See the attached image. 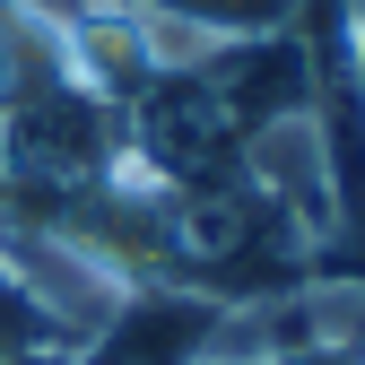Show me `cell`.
<instances>
[{
	"label": "cell",
	"instance_id": "cell-8",
	"mask_svg": "<svg viewBox=\"0 0 365 365\" xmlns=\"http://www.w3.org/2000/svg\"><path fill=\"white\" fill-rule=\"evenodd\" d=\"M348 87L365 105V0H348Z\"/></svg>",
	"mask_w": 365,
	"mask_h": 365
},
{
	"label": "cell",
	"instance_id": "cell-7",
	"mask_svg": "<svg viewBox=\"0 0 365 365\" xmlns=\"http://www.w3.org/2000/svg\"><path fill=\"white\" fill-rule=\"evenodd\" d=\"M269 365H365V339H331V348H296V356H269Z\"/></svg>",
	"mask_w": 365,
	"mask_h": 365
},
{
	"label": "cell",
	"instance_id": "cell-4",
	"mask_svg": "<svg viewBox=\"0 0 365 365\" xmlns=\"http://www.w3.org/2000/svg\"><path fill=\"white\" fill-rule=\"evenodd\" d=\"M61 78H70V61H61L53 0H0V113H18L26 96H43Z\"/></svg>",
	"mask_w": 365,
	"mask_h": 365
},
{
	"label": "cell",
	"instance_id": "cell-5",
	"mask_svg": "<svg viewBox=\"0 0 365 365\" xmlns=\"http://www.w3.org/2000/svg\"><path fill=\"white\" fill-rule=\"evenodd\" d=\"M140 9L182 18V26H200L217 43H252V35H287L304 18V0H140Z\"/></svg>",
	"mask_w": 365,
	"mask_h": 365
},
{
	"label": "cell",
	"instance_id": "cell-3",
	"mask_svg": "<svg viewBox=\"0 0 365 365\" xmlns=\"http://www.w3.org/2000/svg\"><path fill=\"white\" fill-rule=\"evenodd\" d=\"M217 296L192 287H130L96 331L70 348V365H209Z\"/></svg>",
	"mask_w": 365,
	"mask_h": 365
},
{
	"label": "cell",
	"instance_id": "cell-2",
	"mask_svg": "<svg viewBox=\"0 0 365 365\" xmlns=\"http://www.w3.org/2000/svg\"><path fill=\"white\" fill-rule=\"evenodd\" d=\"M244 182L279 209L304 244H331L348 226V182H339V148H331V122L322 105H296V113H269L261 130H244Z\"/></svg>",
	"mask_w": 365,
	"mask_h": 365
},
{
	"label": "cell",
	"instance_id": "cell-1",
	"mask_svg": "<svg viewBox=\"0 0 365 365\" xmlns=\"http://www.w3.org/2000/svg\"><path fill=\"white\" fill-rule=\"evenodd\" d=\"M0 148H9V209L0 217H53L130 174V122L122 105L61 78L43 96H26L18 113H0Z\"/></svg>",
	"mask_w": 365,
	"mask_h": 365
},
{
	"label": "cell",
	"instance_id": "cell-6",
	"mask_svg": "<svg viewBox=\"0 0 365 365\" xmlns=\"http://www.w3.org/2000/svg\"><path fill=\"white\" fill-rule=\"evenodd\" d=\"M43 348H70L53 322H43V304L0 269V365H18V356H43Z\"/></svg>",
	"mask_w": 365,
	"mask_h": 365
},
{
	"label": "cell",
	"instance_id": "cell-9",
	"mask_svg": "<svg viewBox=\"0 0 365 365\" xmlns=\"http://www.w3.org/2000/svg\"><path fill=\"white\" fill-rule=\"evenodd\" d=\"M0 209H9V148H0Z\"/></svg>",
	"mask_w": 365,
	"mask_h": 365
}]
</instances>
